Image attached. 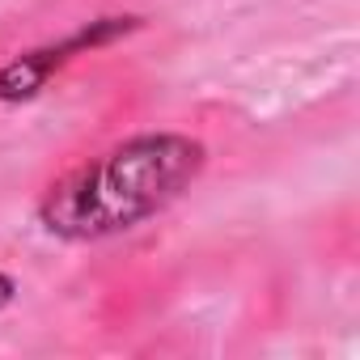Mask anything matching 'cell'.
<instances>
[{"mask_svg":"<svg viewBox=\"0 0 360 360\" xmlns=\"http://www.w3.org/2000/svg\"><path fill=\"white\" fill-rule=\"evenodd\" d=\"M208 165L187 131H140L72 165L39 200V225L60 242H102L178 204Z\"/></svg>","mask_w":360,"mask_h":360,"instance_id":"6da1fadb","label":"cell"},{"mask_svg":"<svg viewBox=\"0 0 360 360\" xmlns=\"http://www.w3.org/2000/svg\"><path fill=\"white\" fill-rule=\"evenodd\" d=\"M131 30H140V18H127V13L123 18H94V22H85L77 34H68L60 43H43L34 51L13 56L5 68H0V102H30V98H39L51 85V77L60 68H68L77 56H89V51H98V47L131 34Z\"/></svg>","mask_w":360,"mask_h":360,"instance_id":"7a4b0ae2","label":"cell"},{"mask_svg":"<svg viewBox=\"0 0 360 360\" xmlns=\"http://www.w3.org/2000/svg\"><path fill=\"white\" fill-rule=\"evenodd\" d=\"M13 297H18V280H13L9 271H0V309H9Z\"/></svg>","mask_w":360,"mask_h":360,"instance_id":"3957f363","label":"cell"}]
</instances>
